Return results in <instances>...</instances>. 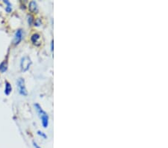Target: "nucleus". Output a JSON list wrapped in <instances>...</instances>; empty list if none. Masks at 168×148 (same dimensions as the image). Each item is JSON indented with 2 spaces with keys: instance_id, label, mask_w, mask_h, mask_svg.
Here are the masks:
<instances>
[{
  "instance_id": "1",
  "label": "nucleus",
  "mask_w": 168,
  "mask_h": 148,
  "mask_svg": "<svg viewBox=\"0 0 168 148\" xmlns=\"http://www.w3.org/2000/svg\"><path fill=\"white\" fill-rule=\"evenodd\" d=\"M34 107H35L36 110L38 113L39 117L41 119V123L43 127L44 128H47L48 126H49V116H48V114L43 111V108H41V106L39 104H34Z\"/></svg>"
},
{
  "instance_id": "2",
  "label": "nucleus",
  "mask_w": 168,
  "mask_h": 148,
  "mask_svg": "<svg viewBox=\"0 0 168 148\" xmlns=\"http://www.w3.org/2000/svg\"><path fill=\"white\" fill-rule=\"evenodd\" d=\"M31 64H32V61L29 56H24L22 58L20 61V68L23 72L27 71L30 68Z\"/></svg>"
},
{
  "instance_id": "3",
  "label": "nucleus",
  "mask_w": 168,
  "mask_h": 148,
  "mask_svg": "<svg viewBox=\"0 0 168 148\" xmlns=\"http://www.w3.org/2000/svg\"><path fill=\"white\" fill-rule=\"evenodd\" d=\"M17 87L18 88V91L20 94L23 96H27L28 91L26 90V85H25V80L23 78H19L17 82Z\"/></svg>"
},
{
  "instance_id": "4",
  "label": "nucleus",
  "mask_w": 168,
  "mask_h": 148,
  "mask_svg": "<svg viewBox=\"0 0 168 148\" xmlns=\"http://www.w3.org/2000/svg\"><path fill=\"white\" fill-rule=\"evenodd\" d=\"M22 39H23V30L21 29H19L17 30L15 34H14V40H13L14 45H18L21 42Z\"/></svg>"
},
{
  "instance_id": "5",
  "label": "nucleus",
  "mask_w": 168,
  "mask_h": 148,
  "mask_svg": "<svg viewBox=\"0 0 168 148\" xmlns=\"http://www.w3.org/2000/svg\"><path fill=\"white\" fill-rule=\"evenodd\" d=\"M40 35L37 33H34L32 35L31 37V40H32V43L34 44L35 46H40Z\"/></svg>"
},
{
  "instance_id": "6",
  "label": "nucleus",
  "mask_w": 168,
  "mask_h": 148,
  "mask_svg": "<svg viewBox=\"0 0 168 148\" xmlns=\"http://www.w3.org/2000/svg\"><path fill=\"white\" fill-rule=\"evenodd\" d=\"M29 9L32 13H35V14H37V13L38 12V6H37V2H36L35 1H32V2H29Z\"/></svg>"
},
{
  "instance_id": "7",
  "label": "nucleus",
  "mask_w": 168,
  "mask_h": 148,
  "mask_svg": "<svg viewBox=\"0 0 168 148\" xmlns=\"http://www.w3.org/2000/svg\"><path fill=\"white\" fill-rule=\"evenodd\" d=\"M12 91V87L11 85L8 82H5V95H9L11 92Z\"/></svg>"
},
{
  "instance_id": "8",
  "label": "nucleus",
  "mask_w": 168,
  "mask_h": 148,
  "mask_svg": "<svg viewBox=\"0 0 168 148\" xmlns=\"http://www.w3.org/2000/svg\"><path fill=\"white\" fill-rule=\"evenodd\" d=\"M8 69V63L6 61H4L2 63L0 64V72L5 73Z\"/></svg>"
},
{
  "instance_id": "9",
  "label": "nucleus",
  "mask_w": 168,
  "mask_h": 148,
  "mask_svg": "<svg viewBox=\"0 0 168 148\" xmlns=\"http://www.w3.org/2000/svg\"><path fill=\"white\" fill-rule=\"evenodd\" d=\"M3 2L5 5H7V7L5 8V11H6V12L11 13V11H12V7H11V2H10L9 1H8V0H4Z\"/></svg>"
},
{
  "instance_id": "10",
  "label": "nucleus",
  "mask_w": 168,
  "mask_h": 148,
  "mask_svg": "<svg viewBox=\"0 0 168 148\" xmlns=\"http://www.w3.org/2000/svg\"><path fill=\"white\" fill-rule=\"evenodd\" d=\"M34 17L32 15H28V23H29V26H32V23H34Z\"/></svg>"
},
{
  "instance_id": "11",
  "label": "nucleus",
  "mask_w": 168,
  "mask_h": 148,
  "mask_svg": "<svg viewBox=\"0 0 168 148\" xmlns=\"http://www.w3.org/2000/svg\"><path fill=\"white\" fill-rule=\"evenodd\" d=\"M37 134H38L40 136H41V137H43L44 139L47 138V136H46L43 132H41L40 131V130H38V131H37Z\"/></svg>"
},
{
  "instance_id": "12",
  "label": "nucleus",
  "mask_w": 168,
  "mask_h": 148,
  "mask_svg": "<svg viewBox=\"0 0 168 148\" xmlns=\"http://www.w3.org/2000/svg\"><path fill=\"white\" fill-rule=\"evenodd\" d=\"M40 19H37V20H35V22H34V26H40Z\"/></svg>"
},
{
  "instance_id": "13",
  "label": "nucleus",
  "mask_w": 168,
  "mask_h": 148,
  "mask_svg": "<svg viewBox=\"0 0 168 148\" xmlns=\"http://www.w3.org/2000/svg\"><path fill=\"white\" fill-rule=\"evenodd\" d=\"M32 143H33V146L34 147H35V148H42V147H40L39 146V145L37 144L36 143L35 141H33V142H32Z\"/></svg>"
},
{
  "instance_id": "14",
  "label": "nucleus",
  "mask_w": 168,
  "mask_h": 148,
  "mask_svg": "<svg viewBox=\"0 0 168 148\" xmlns=\"http://www.w3.org/2000/svg\"><path fill=\"white\" fill-rule=\"evenodd\" d=\"M51 51H53V40L51 42Z\"/></svg>"
}]
</instances>
